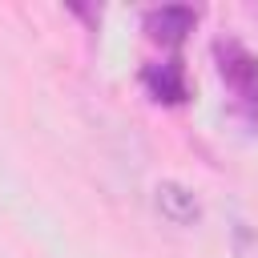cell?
<instances>
[{
  "label": "cell",
  "instance_id": "obj_3",
  "mask_svg": "<svg viewBox=\"0 0 258 258\" xmlns=\"http://www.w3.org/2000/svg\"><path fill=\"white\" fill-rule=\"evenodd\" d=\"M157 210H161L173 226L198 222V202H194V194H189L185 185H177V181H161V185H157Z\"/></svg>",
  "mask_w": 258,
  "mask_h": 258
},
{
  "label": "cell",
  "instance_id": "obj_4",
  "mask_svg": "<svg viewBox=\"0 0 258 258\" xmlns=\"http://www.w3.org/2000/svg\"><path fill=\"white\" fill-rule=\"evenodd\" d=\"M141 81H145V89H149L157 101H181V97H185V77H181V69H177L173 60L149 64V69L141 73Z\"/></svg>",
  "mask_w": 258,
  "mask_h": 258
},
{
  "label": "cell",
  "instance_id": "obj_5",
  "mask_svg": "<svg viewBox=\"0 0 258 258\" xmlns=\"http://www.w3.org/2000/svg\"><path fill=\"white\" fill-rule=\"evenodd\" d=\"M234 254L238 258H258V230H250L246 222H234Z\"/></svg>",
  "mask_w": 258,
  "mask_h": 258
},
{
  "label": "cell",
  "instance_id": "obj_1",
  "mask_svg": "<svg viewBox=\"0 0 258 258\" xmlns=\"http://www.w3.org/2000/svg\"><path fill=\"white\" fill-rule=\"evenodd\" d=\"M214 56H218V73H222L226 89L242 105H254L258 109V60H254V52L242 48L238 40H218L214 44Z\"/></svg>",
  "mask_w": 258,
  "mask_h": 258
},
{
  "label": "cell",
  "instance_id": "obj_2",
  "mask_svg": "<svg viewBox=\"0 0 258 258\" xmlns=\"http://www.w3.org/2000/svg\"><path fill=\"white\" fill-rule=\"evenodd\" d=\"M194 20H198V12L185 8V4H165V8H149L145 12V28L157 40H181L194 28Z\"/></svg>",
  "mask_w": 258,
  "mask_h": 258
}]
</instances>
